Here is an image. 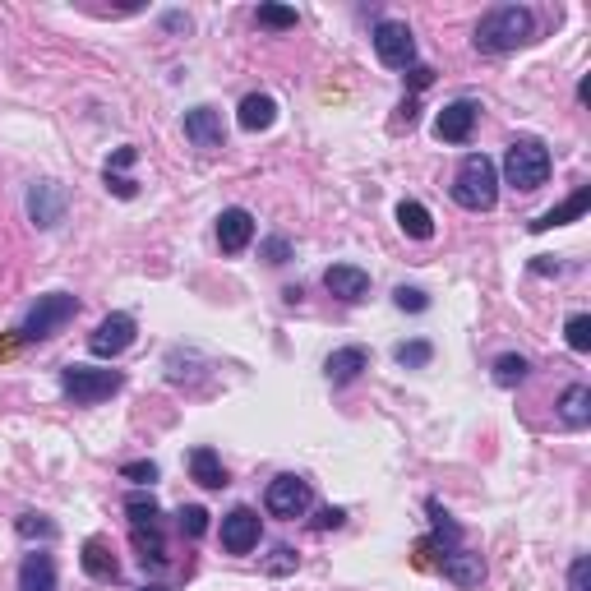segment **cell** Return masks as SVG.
<instances>
[{
    "label": "cell",
    "mask_w": 591,
    "mask_h": 591,
    "mask_svg": "<svg viewBox=\"0 0 591 591\" xmlns=\"http://www.w3.org/2000/svg\"><path fill=\"white\" fill-rule=\"evenodd\" d=\"M531 33H536V14L527 5H495L476 24V51H490V56L518 51L522 42H531Z\"/></svg>",
    "instance_id": "6da1fadb"
},
{
    "label": "cell",
    "mask_w": 591,
    "mask_h": 591,
    "mask_svg": "<svg viewBox=\"0 0 591 591\" xmlns=\"http://www.w3.org/2000/svg\"><path fill=\"white\" fill-rule=\"evenodd\" d=\"M107 190L116 194V199H134V194H139V185H134L130 176H116V171H107Z\"/></svg>",
    "instance_id": "d590c367"
},
{
    "label": "cell",
    "mask_w": 591,
    "mask_h": 591,
    "mask_svg": "<svg viewBox=\"0 0 591 591\" xmlns=\"http://www.w3.org/2000/svg\"><path fill=\"white\" fill-rule=\"evenodd\" d=\"M504 176H508V185L522 194L541 190V185L550 181V148H545L541 139H513L504 153Z\"/></svg>",
    "instance_id": "3957f363"
},
{
    "label": "cell",
    "mask_w": 591,
    "mask_h": 591,
    "mask_svg": "<svg viewBox=\"0 0 591 591\" xmlns=\"http://www.w3.org/2000/svg\"><path fill=\"white\" fill-rule=\"evenodd\" d=\"M361 370H370V351H365V347H342V351H333V356L324 361L328 384H351Z\"/></svg>",
    "instance_id": "ac0fdd59"
},
{
    "label": "cell",
    "mask_w": 591,
    "mask_h": 591,
    "mask_svg": "<svg viewBox=\"0 0 591 591\" xmlns=\"http://www.w3.org/2000/svg\"><path fill=\"white\" fill-rule=\"evenodd\" d=\"M250 241H254V218L250 213H245V208H222V218H218L222 254H241Z\"/></svg>",
    "instance_id": "4fadbf2b"
},
{
    "label": "cell",
    "mask_w": 591,
    "mask_h": 591,
    "mask_svg": "<svg viewBox=\"0 0 591 591\" xmlns=\"http://www.w3.org/2000/svg\"><path fill=\"white\" fill-rule=\"evenodd\" d=\"M527 356H513V351H508V356H499L495 361V384H504V388H513V384H522V379H527Z\"/></svg>",
    "instance_id": "cb8c5ba5"
},
{
    "label": "cell",
    "mask_w": 591,
    "mask_h": 591,
    "mask_svg": "<svg viewBox=\"0 0 591 591\" xmlns=\"http://www.w3.org/2000/svg\"><path fill=\"white\" fill-rule=\"evenodd\" d=\"M342 522H347V513H342V508H324V513L314 518V527H319V531H338Z\"/></svg>",
    "instance_id": "8d00e7d4"
},
{
    "label": "cell",
    "mask_w": 591,
    "mask_h": 591,
    "mask_svg": "<svg viewBox=\"0 0 591 591\" xmlns=\"http://www.w3.org/2000/svg\"><path fill=\"white\" fill-rule=\"evenodd\" d=\"M139 591H167V587H157V582H153V587H139Z\"/></svg>",
    "instance_id": "60d3db41"
},
{
    "label": "cell",
    "mask_w": 591,
    "mask_h": 591,
    "mask_svg": "<svg viewBox=\"0 0 591 591\" xmlns=\"http://www.w3.org/2000/svg\"><path fill=\"white\" fill-rule=\"evenodd\" d=\"M19 591H56V559L33 550L19 564Z\"/></svg>",
    "instance_id": "2e32d148"
},
{
    "label": "cell",
    "mask_w": 591,
    "mask_h": 591,
    "mask_svg": "<svg viewBox=\"0 0 591 591\" xmlns=\"http://www.w3.org/2000/svg\"><path fill=\"white\" fill-rule=\"evenodd\" d=\"M79 564H84V573L93 582H116V573H121V564H116V555H111V545L102 541V536L84 541V555H79Z\"/></svg>",
    "instance_id": "e0dca14e"
},
{
    "label": "cell",
    "mask_w": 591,
    "mask_h": 591,
    "mask_svg": "<svg viewBox=\"0 0 591 591\" xmlns=\"http://www.w3.org/2000/svg\"><path fill=\"white\" fill-rule=\"evenodd\" d=\"M559 421H564L568 430H582V425L591 421V388L587 384L564 388V398H559Z\"/></svg>",
    "instance_id": "d6986e66"
},
{
    "label": "cell",
    "mask_w": 591,
    "mask_h": 591,
    "mask_svg": "<svg viewBox=\"0 0 591 591\" xmlns=\"http://www.w3.org/2000/svg\"><path fill=\"white\" fill-rule=\"evenodd\" d=\"M564 338L573 351H591V314H573L564 328Z\"/></svg>",
    "instance_id": "4316f807"
},
{
    "label": "cell",
    "mask_w": 591,
    "mask_h": 591,
    "mask_svg": "<svg viewBox=\"0 0 591 591\" xmlns=\"http://www.w3.org/2000/svg\"><path fill=\"white\" fill-rule=\"evenodd\" d=\"M374 56L388 70H411L416 65V37H411V28L398 24V19H384V24L374 28Z\"/></svg>",
    "instance_id": "52a82bcc"
},
{
    "label": "cell",
    "mask_w": 591,
    "mask_h": 591,
    "mask_svg": "<svg viewBox=\"0 0 591 591\" xmlns=\"http://www.w3.org/2000/svg\"><path fill=\"white\" fill-rule=\"evenodd\" d=\"M28 218H33L42 231L56 227V222L65 218V190H61V185H56V181H37L33 190H28Z\"/></svg>",
    "instance_id": "8fae6325"
},
{
    "label": "cell",
    "mask_w": 591,
    "mask_h": 591,
    "mask_svg": "<svg viewBox=\"0 0 591 591\" xmlns=\"http://www.w3.org/2000/svg\"><path fill=\"white\" fill-rule=\"evenodd\" d=\"M259 545V513L254 508H231L222 518V550L227 555H250Z\"/></svg>",
    "instance_id": "9c48e42d"
},
{
    "label": "cell",
    "mask_w": 591,
    "mask_h": 591,
    "mask_svg": "<svg viewBox=\"0 0 591 591\" xmlns=\"http://www.w3.org/2000/svg\"><path fill=\"white\" fill-rule=\"evenodd\" d=\"M74 314H79V301H74L70 291H47V296H37V305L24 314L19 338H24V342H42V338H51V333H61Z\"/></svg>",
    "instance_id": "277c9868"
},
{
    "label": "cell",
    "mask_w": 591,
    "mask_h": 591,
    "mask_svg": "<svg viewBox=\"0 0 591 591\" xmlns=\"http://www.w3.org/2000/svg\"><path fill=\"white\" fill-rule=\"evenodd\" d=\"M185 139H190L194 148H204V153H218V148L227 144V130H222V111H213V107L185 111Z\"/></svg>",
    "instance_id": "30bf717a"
},
{
    "label": "cell",
    "mask_w": 591,
    "mask_h": 591,
    "mask_svg": "<svg viewBox=\"0 0 591 591\" xmlns=\"http://www.w3.org/2000/svg\"><path fill=\"white\" fill-rule=\"evenodd\" d=\"M190 476L204 490H222L227 485V467H222V458L213 448H190Z\"/></svg>",
    "instance_id": "ffe728a7"
},
{
    "label": "cell",
    "mask_w": 591,
    "mask_h": 591,
    "mask_svg": "<svg viewBox=\"0 0 591 591\" xmlns=\"http://www.w3.org/2000/svg\"><path fill=\"white\" fill-rule=\"evenodd\" d=\"M19 536H28V541H33V536H42V541H51V536H56V522L37 518V513H24V518H19Z\"/></svg>",
    "instance_id": "f546056e"
},
{
    "label": "cell",
    "mask_w": 591,
    "mask_h": 591,
    "mask_svg": "<svg viewBox=\"0 0 591 591\" xmlns=\"http://www.w3.org/2000/svg\"><path fill=\"white\" fill-rule=\"evenodd\" d=\"M121 370H93V365H65L61 370V388L65 398H74V407H93L107 402L111 393H121Z\"/></svg>",
    "instance_id": "5b68a950"
},
{
    "label": "cell",
    "mask_w": 591,
    "mask_h": 591,
    "mask_svg": "<svg viewBox=\"0 0 591 591\" xmlns=\"http://www.w3.org/2000/svg\"><path fill=\"white\" fill-rule=\"evenodd\" d=\"M591 587V559L578 555L573 559V573H568V591H587Z\"/></svg>",
    "instance_id": "d6a6232c"
},
{
    "label": "cell",
    "mask_w": 591,
    "mask_h": 591,
    "mask_svg": "<svg viewBox=\"0 0 591 591\" xmlns=\"http://www.w3.org/2000/svg\"><path fill=\"white\" fill-rule=\"evenodd\" d=\"M121 476H125V481H139V485H153L157 481V467H153V462H125Z\"/></svg>",
    "instance_id": "836d02e7"
},
{
    "label": "cell",
    "mask_w": 591,
    "mask_h": 591,
    "mask_svg": "<svg viewBox=\"0 0 591 591\" xmlns=\"http://www.w3.org/2000/svg\"><path fill=\"white\" fill-rule=\"evenodd\" d=\"M125 513H130L134 527H153V522H157V499L144 495V490H134V495L125 499Z\"/></svg>",
    "instance_id": "d4e9b609"
},
{
    "label": "cell",
    "mask_w": 591,
    "mask_h": 591,
    "mask_svg": "<svg viewBox=\"0 0 591 591\" xmlns=\"http://www.w3.org/2000/svg\"><path fill=\"white\" fill-rule=\"evenodd\" d=\"M430 518H435V536H439V541L458 545V536H462V531L453 527V522H448V513H444V508H439V504H430Z\"/></svg>",
    "instance_id": "1f68e13d"
},
{
    "label": "cell",
    "mask_w": 591,
    "mask_h": 591,
    "mask_svg": "<svg viewBox=\"0 0 591 591\" xmlns=\"http://www.w3.org/2000/svg\"><path fill=\"white\" fill-rule=\"evenodd\" d=\"M273 121H278V102H273L268 93H250L241 102V130L259 134V130H268Z\"/></svg>",
    "instance_id": "44dd1931"
},
{
    "label": "cell",
    "mask_w": 591,
    "mask_h": 591,
    "mask_svg": "<svg viewBox=\"0 0 591 591\" xmlns=\"http://www.w3.org/2000/svg\"><path fill=\"white\" fill-rule=\"evenodd\" d=\"M314 490L305 476H278V481L268 485V495H264V508H268V518H282V522H296L305 518V508H310Z\"/></svg>",
    "instance_id": "8992f818"
},
{
    "label": "cell",
    "mask_w": 591,
    "mask_h": 591,
    "mask_svg": "<svg viewBox=\"0 0 591 591\" xmlns=\"http://www.w3.org/2000/svg\"><path fill=\"white\" fill-rule=\"evenodd\" d=\"M398 227L407 231L411 241H430V236H435V218H430V208L416 204V199H402V204H398Z\"/></svg>",
    "instance_id": "7402d4cb"
},
{
    "label": "cell",
    "mask_w": 591,
    "mask_h": 591,
    "mask_svg": "<svg viewBox=\"0 0 591 591\" xmlns=\"http://www.w3.org/2000/svg\"><path fill=\"white\" fill-rule=\"evenodd\" d=\"M393 305H398V310L421 314L430 301H425V291H416V287H398V291H393Z\"/></svg>",
    "instance_id": "4dcf8cb0"
},
{
    "label": "cell",
    "mask_w": 591,
    "mask_h": 591,
    "mask_svg": "<svg viewBox=\"0 0 591 591\" xmlns=\"http://www.w3.org/2000/svg\"><path fill=\"white\" fill-rule=\"evenodd\" d=\"M416 111H421L416 107V97H407V102H402V125H407V130L416 125Z\"/></svg>",
    "instance_id": "ab89813d"
},
{
    "label": "cell",
    "mask_w": 591,
    "mask_h": 591,
    "mask_svg": "<svg viewBox=\"0 0 591 591\" xmlns=\"http://www.w3.org/2000/svg\"><path fill=\"white\" fill-rule=\"evenodd\" d=\"M439 568H444V578L453 587H481V578H485V559L471 555V550H448Z\"/></svg>",
    "instance_id": "9a60e30c"
},
{
    "label": "cell",
    "mask_w": 591,
    "mask_h": 591,
    "mask_svg": "<svg viewBox=\"0 0 591 591\" xmlns=\"http://www.w3.org/2000/svg\"><path fill=\"white\" fill-rule=\"evenodd\" d=\"M181 531L190 536V541H199V536L208 531V513H204V508H199V504L181 508Z\"/></svg>",
    "instance_id": "f1b7e54d"
},
{
    "label": "cell",
    "mask_w": 591,
    "mask_h": 591,
    "mask_svg": "<svg viewBox=\"0 0 591 591\" xmlns=\"http://www.w3.org/2000/svg\"><path fill=\"white\" fill-rule=\"evenodd\" d=\"M430 79H435L430 65H411V88H430Z\"/></svg>",
    "instance_id": "f35d334b"
},
{
    "label": "cell",
    "mask_w": 591,
    "mask_h": 591,
    "mask_svg": "<svg viewBox=\"0 0 591 591\" xmlns=\"http://www.w3.org/2000/svg\"><path fill=\"white\" fill-rule=\"evenodd\" d=\"M430 356H435V347H430V342H402V347L393 351V361L411 365V370H416V365H430Z\"/></svg>",
    "instance_id": "83f0119b"
},
{
    "label": "cell",
    "mask_w": 591,
    "mask_h": 591,
    "mask_svg": "<svg viewBox=\"0 0 591 591\" xmlns=\"http://www.w3.org/2000/svg\"><path fill=\"white\" fill-rule=\"evenodd\" d=\"M287 568H296V555H291L287 545H278V550H273V559H268V573H287Z\"/></svg>",
    "instance_id": "74e56055"
},
{
    "label": "cell",
    "mask_w": 591,
    "mask_h": 591,
    "mask_svg": "<svg viewBox=\"0 0 591 591\" xmlns=\"http://www.w3.org/2000/svg\"><path fill=\"white\" fill-rule=\"evenodd\" d=\"M476 116H481V111H476V102H448V107L435 116V134L444 139V144H467Z\"/></svg>",
    "instance_id": "7c38bea8"
},
{
    "label": "cell",
    "mask_w": 591,
    "mask_h": 591,
    "mask_svg": "<svg viewBox=\"0 0 591 591\" xmlns=\"http://www.w3.org/2000/svg\"><path fill=\"white\" fill-rule=\"evenodd\" d=\"M254 19L264 28H296V10H291V5H259Z\"/></svg>",
    "instance_id": "484cf974"
},
{
    "label": "cell",
    "mask_w": 591,
    "mask_h": 591,
    "mask_svg": "<svg viewBox=\"0 0 591 591\" xmlns=\"http://www.w3.org/2000/svg\"><path fill=\"white\" fill-rule=\"evenodd\" d=\"M587 204H591V190L582 185L568 204H559V208H550V213H541V218L531 222V231H550V227H564V222H573V218H582L587 213Z\"/></svg>",
    "instance_id": "603a6c76"
},
{
    "label": "cell",
    "mask_w": 591,
    "mask_h": 591,
    "mask_svg": "<svg viewBox=\"0 0 591 591\" xmlns=\"http://www.w3.org/2000/svg\"><path fill=\"white\" fill-rule=\"evenodd\" d=\"M453 199H458L467 213H485V208H495L499 171H495V162H490L485 153H467V157H462L458 176H453Z\"/></svg>",
    "instance_id": "7a4b0ae2"
},
{
    "label": "cell",
    "mask_w": 591,
    "mask_h": 591,
    "mask_svg": "<svg viewBox=\"0 0 591 591\" xmlns=\"http://www.w3.org/2000/svg\"><path fill=\"white\" fill-rule=\"evenodd\" d=\"M130 342H134V319L116 310V314H107V319L97 324V333L88 338V351L102 356V361H116L121 351H130Z\"/></svg>",
    "instance_id": "ba28073f"
},
{
    "label": "cell",
    "mask_w": 591,
    "mask_h": 591,
    "mask_svg": "<svg viewBox=\"0 0 591 591\" xmlns=\"http://www.w3.org/2000/svg\"><path fill=\"white\" fill-rule=\"evenodd\" d=\"M264 259H268V264H287V259H291V241H287V236H268V241H264Z\"/></svg>",
    "instance_id": "e575fe53"
},
{
    "label": "cell",
    "mask_w": 591,
    "mask_h": 591,
    "mask_svg": "<svg viewBox=\"0 0 591 591\" xmlns=\"http://www.w3.org/2000/svg\"><path fill=\"white\" fill-rule=\"evenodd\" d=\"M324 287L333 291V296H342V301H365V296H370V273L356 264H333L324 273Z\"/></svg>",
    "instance_id": "5bb4252c"
}]
</instances>
